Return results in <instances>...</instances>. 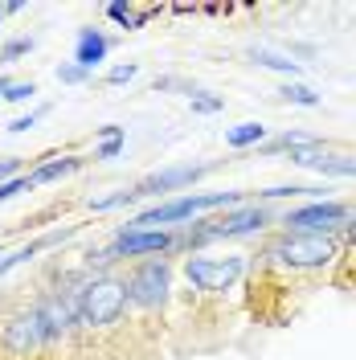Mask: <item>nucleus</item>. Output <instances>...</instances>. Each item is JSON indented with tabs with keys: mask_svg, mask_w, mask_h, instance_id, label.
Segmentation results:
<instances>
[{
	"mask_svg": "<svg viewBox=\"0 0 356 360\" xmlns=\"http://www.w3.org/2000/svg\"><path fill=\"white\" fill-rule=\"evenodd\" d=\"M0 360H53V344L29 283L0 295Z\"/></svg>",
	"mask_w": 356,
	"mask_h": 360,
	"instance_id": "obj_1",
	"label": "nucleus"
},
{
	"mask_svg": "<svg viewBox=\"0 0 356 360\" xmlns=\"http://www.w3.org/2000/svg\"><path fill=\"white\" fill-rule=\"evenodd\" d=\"M340 250H344L340 233H291V229H283V233H270L267 246L254 258L283 270V274H295V278H315L340 262Z\"/></svg>",
	"mask_w": 356,
	"mask_h": 360,
	"instance_id": "obj_2",
	"label": "nucleus"
},
{
	"mask_svg": "<svg viewBox=\"0 0 356 360\" xmlns=\"http://www.w3.org/2000/svg\"><path fill=\"white\" fill-rule=\"evenodd\" d=\"M180 274L189 283V291L201 299H225L250 274V254H184Z\"/></svg>",
	"mask_w": 356,
	"mask_h": 360,
	"instance_id": "obj_3",
	"label": "nucleus"
},
{
	"mask_svg": "<svg viewBox=\"0 0 356 360\" xmlns=\"http://www.w3.org/2000/svg\"><path fill=\"white\" fill-rule=\"evenodd\" d=\"M242 205V193H193V197H177V201H160L144 213H135L123 229H172L177 221H189L209 209H234Z\"/></svg>",
	"mask_w": 356,
	"mask_h": 360,
	"instance_id": "obj_4",
	"label": "nucleus"
},
{
	"mask_svg": "<svg viewBox=\"0 0 356 360\" xmlns=\"http://www.w3.org/2000/svg\"><path fill=\"white\" fill-rule=\"evenodd\" d=\"M270 221L267 205H234L222 217H205L184 233V250L193 254V246H209V242H225V238H246V233H258Z\"/></svg>",
	"mask_w": 356,
	"mask_h": 360,
	"instance_id": "obj_5",
	"label": "nucleus"
},
{
	"mask_svg": "<svg viewBox=\"0 0 356 360\" xmlns=\"http://www.w3.org/2000/svg\"><path fill=\"white\" fill-rule=\"evenodd\" d=\"M180 246H184V233L177 229H119L103 254L111 266H119V262H139V258H168Z\"/></svg>",
	"mask_w": 356,
	"mask_h": 360,
	"instance_id": "obj_6",
	"label": "nucleus"
},
{
	"mask_svg": "<svg viewBox=\"0 0 356 360\" xmlns=\"http://www.w3.org/2000/svg\"><path fill=\"white\" fill-rule=\"evenodd\" d=\"M348 217H352V209L328 197V201H312L283 213V229H291V233H340Z\"/></svg>",
	"mask_w": 356,
	"mask_h": 360,
	"instance_id": "obj_7",
	"label": "nucleus"
},
{
	"mask_svg": "<svg viewBox=\"0 0 356 360\" xmlns=\"http://www.w3.org/2000/svg\"><path fill=\"white\" fill-rule=\"evenodd\" d=\"M217 164H180V168H164V172H152V176H144L139 184H132L135 201L139 197H164V193H177V188H189V184H197L201 176H209Z\"/></svg>",
	"mask_w": 356,
	"mask_h": 360,
	"instance_id": "obj_8",
	"label": "nucleus"
},
{
	"mask_svg": "<svg viewBox=\"0 0 356 360\" xmlns=\"http://www.w3.org/2000/svg\"><path fill=\"white\" fill-rule=\"evenodd\" d=\"M94 156H78V152H70V156H53V160H42V164H33L25 180H29V188H42V184H53V180H66L74 172H82Z\"/></svg>",
	"mask_w": 356,
	"mask_h": 360,
	"instance_id": "obj_9",
	"label": "nucleus"
},
{
	"mask_svg": "<svg viewBox=\"0 0 356 360\" xmlns=\"http://www.w3.org/2000/svg\"><path fill=\"white\" fill-rule=\"evenodd\" d=\"M111 37L107 33H98L94 25H87V29H78V41H74V62L82 70H94L107 53H111Z\"/></svg>",
	"mask_w": 356,
	"mask_h": 360,
	"instance_id": "obj_10",
	"label": "nucleus"
},
{
	"mask_svg": "<svg viewBox=\"0 0 356 360\" xmlns=\"http://www.w3.org/2000/svg\"><path fill=\"white\" fill-rule=\"evenodd\" d=\"M74 233H78V225H66V229H53V233H45V238H37V242H29V246L13 250L8 258H0V278H4L13 266H21V262H29V258H37L42 250L58 246V242H66V238H74Z\"/></svg>",
	"mask_w": 356,
	"mask_h": 360,
	"instance_id": "obj_11",
	"label": "nucleus"
},
{
	"mask_svg": "<svg viewBox=\"0 0 356 360\" xmlns=\"http://www.w3.org/2000/svg\"><path fill=\"white\" fill-rule=\"evenodd\" d=\"M262 139H267V127H262V123H238V127H229V131H225V143H229L234 152L258 148Z\"/></svg>",
	"mask_w": 356,
	"mask_h": 360,
	"instance_id": "obj_12",
	"label": "nucleus"
},
{
	"mask_svg": "<svg viewBox=\"0 0 356 360\" xmlns=\"http://www.w3.org/2000/svg\"><path fill=\"white\" fill-rule=\"evenodd\" d=\"M98 148H94V160H115L123 148H127V135H123V127H115V123H107V127H98Z\"/></svg>",
	"mask_w": 356,
	"mask_h": 360,
	"instance_id": "obj_13",
	"label": "nucleus"
},
{
	"mask_svg": "<svg viewBox=\"0 0 356 360\" xmlns=\"http://www.w3.org/2000/svg\"><path fill=\"white\" fill-rule=\"evenodd\" d=\"M254 62L267 70H279V74H291V78H299L303 74V66L299 62H291V58H283V53H270V49H254Z\"/></svg>",
	"mask_w": 356,
	"mask_h": 360,
	"instance_id": "obj_14",
	"label": "nucleus"
},
{
	"mask_svg": "<svg viewBox=\"0 0 356 360\" xmlns=\"http://www.w3.org/2000/svg\"><path fill=\"white\" fill-rule=\"evenodd\" d=\"M340 242H344V250H340V262L336 266H352L356 262V209H352V217H348V225L340 229Z\"/></svg>",
	"mask_w": 356,
	"mask_h": 360,
	"instance_id": "obj_15",
	"label": "nucleus"
},
{
	"mask_svg": "<svg viewBox=\"0 0 356 360\" xmlns=\"http://www.w3.org/2000/svg\"><path fill=\"white\" fill-rule=\"evenodd\" d=\"M189 107H193V115H217L225 103L209 90H189Z\"/></svg>",
	"mask_w": 356,
	"mask_h": 360,
	"instance_id": "obj_16",
	"label": "nucleus"
},
{
	"mask_svg": "<svg viewBox=\"0 0 356 360\" xmlns=\"http://www.w3.org/2000/svg\"><path fill=\"white\" fill-rule=\"evenodd\" d=\"M33 37H13V41H4L0 45V66H8V62H17V58H25L29 49H33Z\"/></svg>",
	"mask_w": 356,
	"mask_h": 360,
	"instance_id": "obj_17",
	"label": "nucleus"
},
{
	"mask_svg": "<svg viewBox=\"0 0 356 360\" xmlns=\"http://www.w3.org/2000/svg\"><path fill=\"white\" fill-rule=\"evenodd\" d=\"M283 98H287V103H295V107H319V94H315L312 86H299V82H295V86H283Z\"/></svg>",
	"mask_w": 356,
	"mask_h": 360,
	"instance_id": "obj_18",
	"label": "nucleus"
},
{
	"mask_svg": "<svg viewBox=\"0 0 356 360\" xmlns=\"http://www.w3.org/2000/svg\"><path fill=\"white\" fill-rule=\"evenodd\" d=\"M107 17H111V21H119L123 29H139V25L148 21V17H135L127 4H107Z\"/></svg>",
	"mask_w": 356,
	"mask_h": 360,
	"instance_id": "obj_19",
	"label": "nucleus"
},
{
	"mask_svg": "<svg viewBox=\"0 0 356 360\" xmlns=\"http://www.w3.org/2000/svg\"><path fill=\"white\" fill-rule=\"evenodd\" d=\"M90 70H82L78 62H70V66H58V82H66V86H78V82H87Z\"/></svg>",
	"mask_w": 356,
	"mask_h": 360,
	"instance_id": "obj_20",
	"label": "nucleus"
},
{
	"mask_svg": "<svg viewBox=\"0 0 356 360\" xmlns=\"http://www.w3.org/2000/svg\"><path fill=\"white\" fill-rule=\"evenodd\" d=\"M135 74H139V66L135 62H123V66L107 70V86H123V82H132Z\"/></svg>",
	"mask_w": 356,
	"mask_h": 360,
	"instance_id": "obj_21",
	"label": "nucleus"
},
{
	"mask_svg": "<svg viewBox=\"0 0 356 360\" xmlns=\"http://www.w3.org/2000/svg\"><path fill=\"white\" fill-rule=\"evenodd\" d=\"M45 111H49V107H37V111L13 119V123H8V131H29V127H37V119H45Z\"/></svg>",
	"mask_w": 356,
	"mask_h": 360,
	"instance_id": "obj_22",
	"label": "nucleus"
},
{
	"mask_svg": "<svg viewBox=\"0 0 356 360\" xmlns=\"http://www.w3.org/2000/svg\"><path fill=\"white\" fill-rule=\"evenodd\" d=\"M29 94H37V82H13V86H8V94H4V98H8V103H25Z\"/></svg>",
	"mask_w": 356,
	"mask_h": 360,
	"instance_id": "obj_23",
	"label": "nucleus"
},
{
	"mask_svg": "<svg viewBox=\"0 0 356 360\" xmlns=\"http://www.w3.org/2000/svg\"><path fill=\"white\" fill-rule=\"evenodd\" d=\"M25 188H29V180H25V176H17V180H4V184H0V201L17 197V193H25Z\"/></svg>",
	"mask_w": 356,
	"mask_h": 360,
	"instance_id": "obj_24",
	"label": "nucleus"
},
{
	"mask_svg": "<svg viewBox=\"0 0 356 360\" xmlns=\"http://www.w3.org/2000/svg\"><path fill=\"white\" fill-rule=\"evenodd\" d=\"M17 176H21V160L17 156L0 160V184H4V180H17Z\"/></svg>",
	"mask_w": 356,
	"mask_h": 360,
	"instance_id": "obj_25",
	"label": "nucleus"
},
{
	"mask_svg": "<svg viewBox=\"0 0 356 360\" xmlns=\"http://www.w3.org/2000/svg\"><path fill=\"white\" fill-rule=\"evenodd\" d=\"M8 86H13V82H8V78H0V94H8Z\"/></svg>",
	"mask_w": 356,
	"mask_h": 360,
	"instance_id": "obj_26",
	"label": "nucleus"
},
{
	"mask_svg": "<svg viewBox=\"0 0 356 360\" xmlns=\"http://www.w3.org/2000/svg\"><path fill=\"white\" fill-rule=\"evenodd\" d=\"M4 17H8V13H4V4H0V21H4Z\"/></svg>",
	"mask_w": 356,
	"mask_h": 360,
	"instance_id": "obj_27",
	"label": "nucleus"
},
{
	"mask_svg": "<svg viewBox=\"0 0 356 360\" xmlns=\"http://www.w3.org/2000/svg\"><path fill=\"white\" fill-rule=\"evenodd\" d=\"M0 254H4V246H0Z\"/></svg>",
	"mask_w": 356,
	"mask_h": 360,
	"instance_id": "obj_28",
	"label": "nucleus"
}]
</instances>
